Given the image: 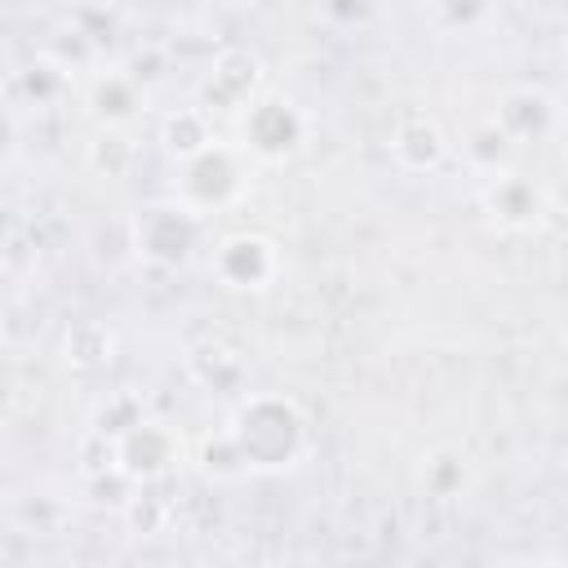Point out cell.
Instances as JSON below:
<instances>
[{
  "mask_svg": "<svg viewBox=\"0 0 568 568\" xmlns=\"http://www.w3.org/2000/svg\"><path fill=\"white\" fill-rule=\"evenodd\" d=\"M231 435L248 457V470H293L311 453V426L284 395H248L231 413Z\"/></svg>",
  "mask_w": 568,
  "mask_h": 568,
  "instance_id": "obj_1",
  "label": "cell"
},
{
  "mask_svg": "<svg viewBox=\"0 0 568 568\" xmlns=\"http://www.w3.org/2000/svg\"><path fill=\"white\" fill-rule=\"evenodd\" d=\"M248 151L235 142H213L200 155L178 164V182H173V200H182L186 209H195L200 217L222 213L231 204H240L248 195Z\"/></svg>",
  "mask_w": 568,
  "mask_h": 568,
  "instance_id": "obj_2",
  "label": "cell"
},
{
  "mask_svg": "<svg viewBox=\"0 0 568 568\" xmlns=\"http://www.w3.org/2000/svg\"><path fill=\"white\" fill-rule=\"evenodd\" d=\"M129 235H133L138 257H146L160 271H178L195 257L200 235H204V217L195 209H186L182 200H160V204H146L129 222Z\"/></svg>",
  "mask_w": 568,
  "mask_h": 568,
  "instance_id": "obj_3",
  "label": "cell"
},
{
  "mask_svg": "<svg viewBox=\"0 0 568 568\" xmlns=\"http://www.w3.org/2000/svg\"><path fill=\"white\" fill-rule=\"evenodd\" d=\"M311 138V120L293 98L280 93H257L248 111L240 115V146L262 160V164H284L293 160Z\"/></svg>",
  "mask_w": 568,
  "mask_h": 568,
  "instance_id": "obj_4",
  "label": "cell"
},
{
  "mask_svg": "<svg viewBox=\"0 0 568 568\" xmlns=\"http://www.w3.org/2000/svg\"><path fill=\"white\" fill-rule=\"evenodd\" d=\"M209 271L231 293H262V288H271L280 280L284 257H280L275 240H266L257 231H231V235H222L213 244Z\"/></svg>",
  "mask_w": 568,
  "mask_h": 568,
  "instance_id": "obj_5",
  "label": "cell"
},
{
  "mask_svg": "<svg viewBox=\"0 0 568 568\" xmlns=\"http://www.w3.org/2000/svg\"><path fill=\"white\" fill-rule=\"evenodd\" d=\"M115 444H120V470L142 488L169 479L182 462V435L169 422H155V417H142Z\"/></svg>",
  "mask_w": 568,
  "mask_h": 568,
  "instance_id": "obj_6",
  "label": "cell"
},
{
  "mask_svg": "<svg viewBox=\"0 0 568 568\" xmlns=\"http://www.w3.org/2000/svg\"><path fill=\"white\" fill-rule=\"evenodd\" d=\"M262 89V58L253 49H222L200 84V106L209 115H244Z\"/></svg>",
  "mask_w": 568,
  "mask_h": 568,
  "instance_id": "obj_7",
  "label": "cell"
},
{
  "mask_svg": "<svg viewBox=\"0 0 568 568\" xmlns=\"http://www.w3.org/2000/svg\"><path fill=\"white\" fill-rule=\"evenodd\" d=\"M497 129L515 142V146H528V142H546L555 129H559V102L546 93V89H532V84H515L497 98V111H493Z\"/></svg>",
  "mask_w": 568,
  "mask_h": 568,
  "instance_id": "obj_8",
  "label": "cell"
},
{
  "mask_svg": "<svg viewBox=\"0 0 568 568\" xmlns=\"http://www.w3.org/2000/svg\"><path fill=\"white\" fill-rule=\"evenodd\" d=\"M479 200H484V213H488L497 226H506V231H532V226L541 222V213H546L541 186H537L532 178L515 173V169H501V173L484 178Z\"/></svg>",
  "mask_w": 568,
  "mask_h": 568,
  "instance_id": "obj_9",
  "label": "cell"
},
{
  "mask_svg": "<svg viewBox=\"0 0 568 568\" xmlns=\"http://www.w3.org/2000/svg\"><path fill=\"white\" fill-rule=\"evenodd\" d=\"M89 115L102 129H129L146 115V84L133 71H98L89 84Z\"/></svg>",
  "mask_w": 568,
  "mask_h": 568,
  "instance_id": "obj_10",
  "label": "cell"
},
{
  "mask_svg": "<svg viewBox=\"0 0 568 568\" xmlns=\"http://www.w3.org/2000/svg\"><path fill=\"white\" fill-rule=\"evenodd\" d=\"M390 160L404 169V173H439L448 164V138L439 129V120L430 115H404L395 129H390Z\"/></svg>",
  "mask_w": 568,
  "mask_h": 568,
  "instance_id": "obj_11",
  "label": "cell"
},
{
  "mask_svg": "<svg viewBox=\"0 0 568 568\" xmlns=\"http://www.w3.org/2000/svg\"><path fill=\"white\" fill-rule=\"evenodd\" d=\"M9 89L31 111H58L71 98V67H62L58 58H36L9 80Z\"/></svg>",
  "mask_w": 568,
  "mask_h": 568,
  "instance_id": "obj_12",
  "label": "cell"
},
{
  "mask_svg": "<svg viewBox=\"0 0 568 568\" xmlns=\"http://www.w3.org/2000/svg\"><path fill=\"white\" fill-rule=\"evenodd\" d=\"M160 142H164V151L182 164V160H191V155H200L204 146L217 142L213 115H209L200 102H195V106H178V111H169V115L160 120Z\"/></svg>",
  "mask_w": 568,
  "mask_h": 568,
  "instance_id": "obj_13",
  "label": "cell"
},
{
  "mask_svg": "<svg viewBox=\"0 0 568 568\" xmlns=\"http://www.w3.org/2000/svg\"><path fill=\"white\" fill-rule=\"evenodd\" d=\"M115 355V333L102 324V320H75L67 333H62V359L80 373H93V368H106Z\"/></svg>",
  "mask_w": 568,
  "mask_h": 568,
  "instance_id": "obj_14",
  "label": "cell"
},
{
  "mask_svg": "<svg viewBox=\"0 0 568 568\" xmlns=\"http://www.w3.org/2000/svg\"><path fill=\"white\" fill-rule=\"evenodd\" d=\"M510 155H515V142L497 129V120H484V124H475V129L462 138V160H466L470 173H479V178H493V173L510 169Z\"/></svg>",
  "mask_w": 568,
  "mask_h": 568,
  "instance_id": "obj_15",
  "label": "cell"
},
{
  "mask_svg": "<svg viewBox=\"0 0 568 568\" xmlns=\"http://www.w3.org/2000/svg\"><path fill=\"white\" fill-rule=\"evenodd\" d=\"M191 377L209 390H235L244 382V359L222 342H204L200 351H191Z\"/></svg>",
  "mask_w": 568,
  "mask_h": 568,
  "instance_id": "obj_16",
  "label": "cell"
},
{
  "mask_svg": "<svg viewBox=\"0 0 568 568\" xmlns=\"http://www.w3.org/2000/svg\"><path fill=\"white\" fill-rule=\"evenodd\" d=\"M195 462H200V470H204L209 479H217V484H222V479H244V475H253L244 448H240L235 435H231V426L217 430V435H204Z\"/></svg>",
  "mask_w": 568,
  "mask_h": 568,
  "instance_id": "obj_17",
  "label": "cell"
},
{
  "mask_svg": "<svg viewBox=\"0 0 568 568\" xmlns=\"http://www.w3.org/2000/svg\"><path fill=\"white\" fill-rule=\"evenodd\" d=\"M422 488H426L430 497H439V501L457 497V493L466 488V462H462V453H453V448L430 453L426 466H422Z\"/></svg>",
  "mask_w": 568,
  "mask_h": 568,
  "instance_id": "obj_18",
  "label": "cell"
},
{
  "mask_svg": "<svg viewBox=\"0 0 568 568\" xmlns=\"http://www.w3.org/2000/svg\"><path fill=\"white\" fill-rule=\"evenodd\" d=\"M133 160H138V146L124 129H106L98 142H89V164L106 178H124L133 169Z\"/></svg>",
  "mask_w": 568,
  "mask_h": 568,
  "instance_id": "obj_19",
  "label": "cell"
},
{
  "mask_svg": "<svg viewBox=\"0 0 568 568\" xmlns=\"http://www.w3.org/2000/svg\"><path fill=\"white\" fill-rule=\"evenodd\" d=\"M146 413H142V399L133 395V390H115V395H106L102 404H98V413H93V430H102V435H111V439H120L124 430H133L138 422H142Z\"/></svg>",
  "mask_w": 568,
  "mask_h": 568,
  "instance_id": "obj_20",
  "label": "cell"
},
{
  "mask_svg": "<svg viewBox=\"0 0 568 568\" xmlns=\"http://www.w3.org/2000/svg\"><path fill=\"white\" fill-rule=\"evenodd\" d=\"M75 457H80V475H84V479H98V475H111V470H120V444H115L111 435L93 430V426L80 435V444H75Z\"/></svg>",
  "mask_w": 568,
  "mask_h": 568,
  "instance_id": "obj_21",
  "label": "cell"
},
{
  "mask_svg": "<svg viewBox=\"0 0 568 568\" xmlns=\"http://www.w3.org/2000/svg\"><path fill=\"white\" fill-rule=\"evenodd\" d=\"M124 519H129V528L133 532H160L164 528V519H169V501L164 497H155V493H133L129 501H124V510H120Z\"/></svg>",
  "mask_w": 568,
  "mask_h": 568,
  "instance_id": "obj_22",
  "label": "cell"
},
{
  "mask_svg": "<svg viewBox=\"0 0 568 568\" xmlns=\"http://www.w3.org/2000/svg\"><path fill=\"white\" fill-rule=\"evenodd\" d=\"M430 9L448 31H470L488 18V0H430Z\"/></svg>",
  "mask_w": 568,
  "mask_h": 568,
  "instance_id": "obj_23",
  "label": "cell"
},
{
  "mask_svg": "<svg viewBox=\"0 0 568 568\" xmlns=\"http://www.w3.org/2000/svg\"><path fill=\"white\" fill-rule=\"evenodd\" d=\"M315 4H320V13H324L333 27H359V22H368L373 9H377V0H315Z\"/></svg>",
  "mask_w": 568,
  "mask_h": 568,
  "instance_id": "obj_24",
  "label": "cell"
},
{
  "mask_svg": "<svg viewBox=\"0 0 568 568\" xmlns=\"http://www.w3.org/2000/svg\"><path fill=\"white\" fill-rule=\"evenodd\" d=\"M226 4H244V0H226Z\"/></svg>",
  "mask_w": 568,
  "mask_h": 568,
  "instance_id": "obj_25",
  "label": "cell"
}]
</instances>
